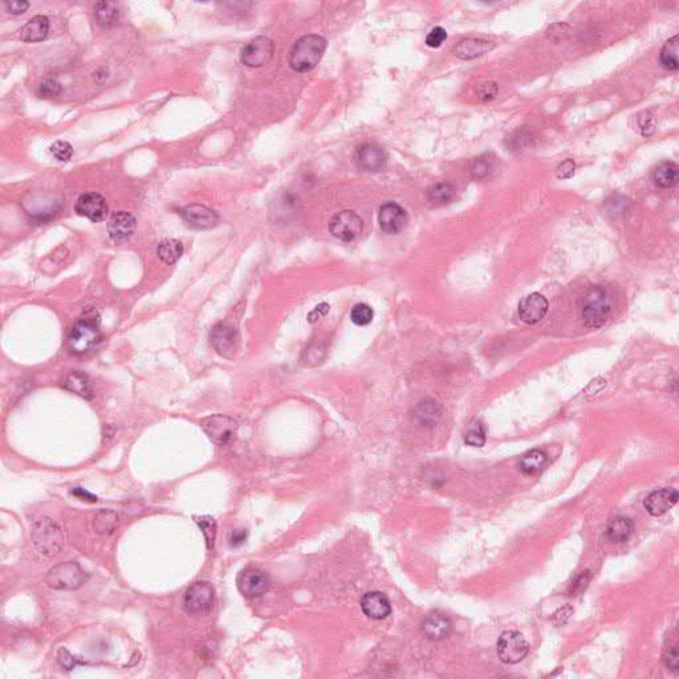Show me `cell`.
<instances>
[{
  "mask_svg": "<svg viewBox=\"0 0 679 679\" xmlns=\"http://www.w3.org/2000/svg\"><path fill=\"white\" fill-rule=\"evenodd\" d=\"M101 339L100 316L95 309H88L70 329L67 346L75 355H85L97 346Z\"/></svg>",
  "mask_w": 679,
  "mask_h": 679,
  "instance_id": "obj_1",
  "label": "cell"
},
{
  "mask_svg": "<svg viewBox=\"0 0 679 679\" xmlns=\"http://www.w3.org/2000/svg\"><path fill=\"white\" fill-rule=\"evenodd\" d=\"M580 315L589 329L604 326L611 315V297L608 289L596 286L588 289L580 299Z\"/></svg>",
  "mask_w": 679,
  "mask_h": 679,
  "instance_id": "obj_2",
  "label": "cell"
},
{
  "mask_svg": "<svg viewBox=\"0 0 679 679\" xmlns=\"http://www.w3.org/2000/svg\"><path fill=\"white\" fill-rule=\"evenodd\" d=\"M326 50V40L319 35H306L300 37L289 56V64L296 72H309L315 68Z\"/></svg>",
  "mask_w": 679,
  "mask_h": 679,
  "instance_id": "obj_3",
  "label": "cell"
},
{
  "mask_svg": "<svg viewBox=\"0 0 679 679\" xmlns=\"http://www.w3.org/2000/svg\"><path fill=\"white\" fill-rule=\"evenodd\" d=\"M35 548L47 558L56 556L64 548L67 536L61 527L51 518H41L36 520L31 532Z\"/></svg>",
  "mask_w": 679,
  "mask_h": 679,
  "instance_id": "obj_4",
  "label": "cell"
},
{
  "mask_svg": "<svg viewBox=\"0 0 679 679\" xmlns=\"http://www.w3.org/2000/svg\"><path fill=\"white\" fill-rule=\"evenodd\" d=\"M88 580L84 569L76 561L55 565L46 576V584L55 591H77Z\"/></svg>",
  "mask_w": 679,
  "mask_h": 679,
  "instance_id": "obj_5",
  "label": "cell"
},
{
  "mask_svg": "<svg viewBox=\"0 0 679 679\" xmlns=\"http://www.w3.org/2000/svg\"><path fill=\"white\" fill-rule=\"evenodd\" d=\"M201 427L208 440L218 446L234 443L238 435V422L223 414L206 417L201 422Z\"/></svg>",
  "mask_w": 679,
  "mask_h": 679,
  "instance_id": "obj_6",
  "label": "cell"
},
{
  "mask_svg": "<svg viewBox=\"0 0 679 679\" xmlns=\"http://www.w3.org/2000/svg\"><path fill=\"white\" fill-rule=\"evenodd\" d=\"M215 600V589L208 581H198L193 584L185 593V611L193 616L204 614L211 611Z\"/></svg>",
  "mask_w": 679,
  "mask_h": 679,
  "instance_id": "obj_7",
  "label": "cell"
},
{
  "mask_svg": "<svg viewBox=\"0 0 679 679\" xmlns=\"http://www.w3.org/2000/svg\"><path fill=\"white\" fill-rule=\"evenodd\" d=\"M529 646L524 636L519 631H504L498 641V656L500 661L507 665H515L523 661L528 654Z\"/></svg>",
  "mask_w": 679,
  "mask_h": 679,
  "instance_id": "obj_8",
  "label": "cell"
},
{
  "mask_svg": "<svg viewBox=\"0 0 679 679\" xmlns=\"http://www.w3.org/2000/svg\"><path fill=\"white\" fill-rule=\"evenodd\" d=\"M273 52L275 47L271 40L266 36H259L243 47L240 60L246 67L260 68L271 61Z\"/></svg>",
  "mask_w": 679,
  "mask_h": 679,
  "instance_id": "obj_9",
  "label": "cell"
},
{
  "mask_svg": "<svg viewBox=\"0 0 679 679\" xmlns=\"http://www.w3.org/2000/svg\"><path fill=\"white\" fill-rule=\"evenodd\" d=\"M271 581L268 575L257 568H247L242 571L237 578L239 592L247 598H255L267 593Z\"/></svg>",
  "mask_w": 679,
  "mask_h": 679,
  "instance_id": "obj_10",
  "label": "cell"
},
{
  "mask_svg": "<svg viewBox=\"0 0 679 679\" xmlns=\"http://www.w3.org/2000/svg\"><path fill=\"white\" fill-rule=\"evenodd\" d=\"M362 221L353 211L337 213L329 222V231L342 242H352L362 233Z\"/></svg>",
  "mask_w": 679,
  "mask_h": 679,
  "instance_id": "obj_11",
  "label": "cell"
},
{
  "mask_svg": "<svg viewBox=\"0 0 679 679\" xmlns=\"http://www.w3.org/2000/svg\"><path fill=\"white\" fill-rule=\"evenodd\" d=\"M210 340L214 349L221 356L233 358L238 351L240 336L235 326L227 323H219L213 328Z\"/></svg>",
  "mask_w": 679,
  "mask_h": 679,
  "instance_id": "obj_12",
  "label": "cell"
},
{
  "mask_svg": "<svg viewBox=\"0 0 679 679\" xmlns=\"http://www.w3.org/2000/svg\"><path fill=\"white\" fill-rule=\"evenodd\" d=\"M181 215L187 226L194 230H210L219 222L218 213L204 204H190L181 211Z\"/></svg>",
  "mask_w": 679,
  "mask_h": 679,
  "instance_id": "obj_13",
  "label": "cell"
},
{
  "mask_svg": "<svg viewBox=\"0 0 679 679\" xmlns=\"http://www.w3.org/2000/svg\"><path fill=\"white\" fill-rule=\"evenodd\" d=\"M408 214L400 204L389 202L381 206L378 213V223L384 233L398 234L408 224Z\"/></svg>",
  "mask_w": 679,
  "mask_h": 679,
  "instance_id": "obj_14",
  "label": "cell"
},
{
  "mask_svg": "<svg viewBox=\"0 0 679 679\" xmlns=\"http://www.w3.org/2000/svg\"><path fill=\"white\" fill-rule=\"evenodd\" d=\"M75 211L79 215L88 218L89 221L97 223V222L104 221L106 218L108 204H106L105 198L100 194L86 193L77 199L76 206H75Z\"/></svg>",
  "mask_w": 679,
  "mask_h": 679,
  "instance_id": "obj_15",
  "label": "cell"
},
{
  "mask_svg": "<svg viewBox=\"0 0 679 679\" xmlns=\"http://www.w3.org/2000/svg\"><path fill=\"white\" fill-rule=\"evenodd\" d=\"M136 218L128 211H117L112 214L108 222L109 238L116 244L128 242L136 230Z\"/></svg>",
  "mask_w": 679,
  "mask_h": 679,
  "instance_id": "obj_16",
  "label": "cell"
},
{
  "mask_svg": "<svg viewBox=\"0 0 679 679\" xmlns=\"http://www.w3.org/2000/svg\"><path fill=\"white\" fill-rule=\"evenodd\" d=\"M549 303L542 293L533 292L519 303V316L527 324L540 323L548 313Z\"/></svg>",
  "mask_w": 679,
  "mask_h": 679,
  "instance_id": "obj_17",
  "label": "cell"
},
{
  "mask_svg": "<svg viewBox=\"0 0 679 679\" xmlns=\"http://www.w3.org/2000/svg\"><path fill=\"white\" fill-rule=\"evenodd\" d=\"M356 162L360 169L364 171L377 173L385 169L386 153L377 144H365L360 146L356 152Z\"/></svg>",
  "mask_w": 679,
  "mask_h": 679,
  "instance_id": "obj_18",
  "label": "cell"
},
{
  "mask_svg": "<svg viewBox=\"0 0 679 679\" xmlns=\"http://www.w3.org/2000/svg\"><path fill=\"white\" fill-rule=\"evenodd\" d=\"M678 498V491L676 489L665 487L650 493L646 498L644 506L651 516H661L677 504Z\"/></svg>",
  "mask_w": 679,
  "mask_h": 679,
  "instance_id": "obj_19",
  "label": "cell"
},
{
  "mask_svg": "<svg viewBox=\"0 0 679 679\" xmlns=\"http://www.w3.org/2000/svg\"><path fill=\"white\" fill-rule=\"evenodd\" d=\"M453 624L441 611L429 613L422 621V631L431 641H442L451 633Z\"/></svg>",
  "mask_w": 679,
  "mask_h": 679,
  "instance_id": "obj_20",
  "label": "cell"
},
{
  "mask_svg": "<svg viewBox=\"0 0 679 679\" xmlns=\"http://www.w3.org/2000/svg\"><path fill=\"white\" fill-rule=\"evenodd\" d=\"M361 609L372 620H384L391 616V601L381 592H369L361 598Z\"/></svg>",
  "mask_w": 679,
  "mask_h": 679,
  "instance_id": "obj_21",
  "label": "cell"
},
{
  "mask_svg": "<svg viewBox=\"0 0 679 679\" xmlns=\"http://www.w3.org/2000/svg\"><path fill=\"white\" fill-rule=\"evenodd\" d=\"M48 32H50L48 17L37 15L23 26L20 31V39L26 43H37V41H43L48 36Z\"/></svg>",
  "mask_w": 679,
  "mask_h": 679,
  "instance_id": "obj_22",
  "label": "cell"
},
{
  "mask_svg": "<svg viewBox=\"0 0 679 679\" xmlns=\"http://www.w3.org/2000/svg\"><path fill=\"white\" fill-rule=\"evenodd\" d=\"M634 533V523L624 516L611 519L607 526V539L611 543H625Z\"/></svg>",
  "mask_w": 679,
  "mask_h": 679,
  "instance_id": "obj_23",
  "label": "cell"
},
{
  "mask_svg": "<svg viewBox=\"0 0 679 679\" xmlns=\"http://www.w3.org/2000/svg\"><path fill=\"white\" fill-rule=\"evenodd\" d=\"M495 44L493 41L483 40V39H464L459 41L458 46L455 47V55L463 59V60H470L479 57L489 51H491Z\"/></svg>",
  "mask_w": 679,
  "mask_h": 679,
  "instance_id": "obj_24",
  "label": "cell"
},
{
  "mask_svg": "<svg viewBox=\"0 0 679 679\" xmlns=\"http://www.w3.org/2000/svg\"><path fill=\"white\" fill-rule=\"evenodd\" d=\"M678 165L670 161L660 164L653 171V181L661 188H671L678 184Z\"/></svg>",
  "mask_w": 679,
  "mask_h": 679,
  "instance_id": "obj_25",
  "label": "cell"
},
{
  "mask_svg": "<svg viewBox=\"0 0 679 679\" xmlns=\"http://www.w3.org/2000/svg\"><path fill=\"white\" fill-rule=\"evenodd\" d=\"M64 388L85 400L93 398V388L88 375L81 372H70L64 380Z\"/></svg>",
  "mask_w": 679,
  "mask_h": 679,
  "instance_id": "obj_26",
  "label": "cell"
},
{
  "mask_svg": "<svg viewBox=\"0 0 679 679\" xmlns=\"http://www.w3.org/2000/svg\"><path fill=\"white\" fill-rule=\"evenodd\" d=\"M119 524V513L113 509H101L95 515L93 529L99 535H112Z\"/></svg>",
  "mask_w": 679,
  "mask_h": 679,
  "instance_id": "obj_27",
  "label": "cell"
},
{
  "mask_svg": "<svg viewBox=\"0 0 679 679\" xmlns=\"http://www.w3.org/2000/svg\"><path fill=\"white\" fill-rule=\"evenodd\" d=\"M548 457L542 450H531L520 459V470L527 475H538L547 467Z\"/></svg>",
  "mask_w": 679,
  "mask_h": 679,
  "instance_id": "obj_28",
  "label": "cell"
},
{
  "mask_svg": "<svg viewBox=\"0 0 679 679\" xmlns=\"http://www.w3.org/2000/svg\"><path fill=\"white\" fill-rule=\"evenodd\" d=\"M184 254V246L177 239H166L161 242L157 247V255L165 264L177 263Z\"/></svg>",
  "mask_w": 679,
  "mask_h": 679,
  "instance_id": "obj_29",
  "label": "cell"
},
{
  "mask_svg": "<svg viewBox=\"0 0 679 679\" xmlns=\"http://www.w3.org/2000/svg\"><path fill=\"white\" fill-rule=\"evenodd\" d=\"M660 61L661 66L666 70H678V36H673L669 39L660 55Z\"/></svg>",
  "mask_w": 679,
  "mask_h": 679,
  "instance_id": "obj_30",
  "label": "cell"
},
{
  "mask_svg": "<svg viewBox=\"0 0 679 679\" xmlns=\"http://www.w3.org/2000/svg\"><path fill=\"white\" fill-rule=\"evenodd\" d=\"M440 417H441V406L433 400H424L422 402H420V405L415 409V418L424 426L435 424L440 420Z\"/></svg>",
  "mask_w": 679,
  "mask_h": 679,
  "instance_id": "obj_31",
  "label": "cell"
},
{
  "mask_svg": "<svg viewBox=\"0 0 679 679\" xmlns=\"http://www.w3.org/2000/svg\"><path fill=\"white\" fill-rule=\"evenodd\" d=\"M95 17L104 27H110L119 19V7L115 1H99L95 6Z\"/></svg>",
  "mask_w": 679,
  "mask_h": 679,
  "instance_id": "obj_32",
  "label": "cell"
},
{
  "mask_svg": "<svg viewBox=\"0 0 679 679\" xmlns=\"http://www.w3.org/2000/svg\"><path fill=\"white\" fill-rule=\"evenodd\" d=\"M493 166H495V157L493 154H483L470 162V173L475 179H482L493 171Z\"/></svg>",
  "mask_w": 679,
  "mask_h": 679,
  "instance_id": "obj_33",
  "label": "cell"
},
{
  "mask_svg": "<svg viewBox=\"0 0 679 679\" xmlns=\"http://www.w3.org/2000/svg\"><path fill=\"white\" fill-rule=\"evenodd\" d=\"M427 194H429L430 202H433L437 206H443V204H449L453 199L454 187L451 186L450 184H444V182L435 184L429 188Z\"/></svg>",
  "mask_w": 679,
  "mask_h": 679,
  "instance_id": "obj_34",
  "label": "cell"
},
{
  "mask_svg": "<svg viewBox=\"0 0 679 679\" xmlns=\"http://www.w3.org/2000/svg\"><path fill=\"white\" fill-rule=\"evenodd\" d=\"M195 522L204 533L207 548L213 549L214 543H215V538H217V522H215V519L211 516H197Z\"/></svg>",
  "mask_w": 679,
  "mask_h": 679,
  "instance_id": "obj_35",
  "label": "cell"
},
{
  "mask_svg": "<svg viewBox=\"0 0 679 679\" xmlns=\"http://www.w3.org/2000/svg\"><path fill=\"white\" fill-rule=\"evenodd\" d=\"M464 442L473 447H483L486 443V430L483 424L478 421L469 424L464 435Z\"/></svg>",
  "mask_w": 679,
  "mask_h": 679,
  "instance_id": "obj_36",
  "label": "cell"
},
{
  "mask_svg": "<svg viewBox=\"0 0 679 679\" xmlns=\"http://www.w3.org/2000/svg\"><path fill=\"white\" fill-rule=\"evenodd\" d=\"M373 316V309L368 304H357L351 312L352 322L358 326H365V325L372 323Z\"/></svg>",
  "mask_w": 679,
  "mask_h": 679,
  "instance_id": "obj_37",
  "label": "cell"
},
{
  "mask_svg": "<svg viewBox=\"0 0 679 679\" xmlns=\"http://www.w3.org/2000/svg\"><path fill=\"white\" fill-rule=\"evenodd\" d=\"M52 155L61 162H67L73 155V148L67 141H57L50 148Z\"/></svg>",
  "mask_w": 679,
  "mask_h": 679,
  "instance_id": "obj_38",
  "label": "cell"
},
{
  "mask_svg": "<svg viewBox=\"0 0 679 679\" xmlns=\"http://www.w3.org/2000/svg\"><path fill=\"white\" fill-rule=\"evenodd\" d=\"M61 90H63L61 84L57 80H55V79H46L40 84V88H39V92H40L41 97H46V99L57 97L61 93Z\"/></svg>",
  "mask_w": 679,
  "mask_h": 679,
  "instance_id": "obj_39",
  "label": "cell"
},
{
  "mask_svg": "<svg viewBox=\"0 0 679 679\" xmlns=\"http://www.w3.org/2000/svg\"><path fill=\"white\" fill-rule=\"evenodd\" d=\"M638 124H640V129L642 132V135L645 137L651 136L656 130V119H654V116L650 113V112H642L640 115V119H638Z\"/></svg>",
  "mask_w": 679,
  "mask_h": 679,
  "instance_id": "obj_40",
  "label": "cell"
},
{
  "mask_svg": "<svg viewBox=\"0 0 679 679\" xmlns=\"http://www.w3.org/2000/svg\"><path fill=\"white\" fill-rule=\"evenodd\" d=\"M447 39V32L442 27H435L430 31V34L426 37V44L431 48H438L441 47L442 43Z\"/></svg>",
  "mask_w": 679,
  "mask_h": 679,
  "instance_id": "obj_41",
  "label": "cell"
},
{
  "mask_svg": "<svg viewBox=\"0 0 679 679\" xmlns=\"http://www.w3.org/2000/svg\"><path fill=\"white\" fill-rule=\"evenodd\" d=\"M575 170H576L575 161L573 159H565L558 166L556 175L559 179H569L575 175Z\"/></svg>",
  "mask_w": 679,
  "mask_h": 679,
  "instance_id": "obj_42",
  "label": "cell"
},
{
  "mask_svg": "<svg viewBox=\"0 0 679 679\" xmlns=\"http://www.w3.org/2000/svg\"><path fill=\"white\" fill-rule=\"evenodd\" d=\"M57 661L59 663L66 669V670H72L75 669L77 665H80V662L77 661V658H75L70 653H69L67 649H60L59 653H57Z\"/></svg>",
  "mask_w": 679,
  "mask_h": 679,
  "instance_id": "obj_43",
  "label": "cell"
},
{
  "mask_svg": "<svg viewBox=\"0 0 679 679\" xmlns=\"http://www.w3.org/2000/svg\"><path fill=\"white\" fill-rule=\"evenodd\" d=\"M476 93L482 100H491L498 93V86L493 83H484L476 88Z\"/></svg>",
  "mask_w": 679,
  "mask_h": 679,
  "instance_id": "obj_44",
  "label": "cell"
},
{
  "mask_svg": "<svg viewBox=\"0 0 679 679\" xmlns=\"http://www.w3.org/2000/svg\"><path fill=\"white\" fill-rule=\"evenodd\" d=\"M4 7L7 10V12L12 14V15H20V14H24L28 8H30V3L28 1H24V0H17V1H6L4 3Z\"/></svg>",
  "mask_w": 679,
  "mask_h": 679,
  "instance_id": "obj_45",
  "label": "cell"
},
{
  "mask_svg": "<svg viewBox=\"0 0 679 679\" xmlns=\"http://www.w3.org/2000/svg\"><path fill=\"white\" fill-rule=\"evenodd\" d=\"M663 662H665V665H666V667H667V669H670V670H673V671H677V670H678L679 656L677 647H671V649L666 653V656H665V658H663Z\"/></svg>",
  "mask_w": 679,
  "mask_h": 679,
  "instance_id": "obj_46",
  "label": "cell"
},
{
  "mask_svg": "<svg viewBox=\"0 0 679 679\" xmlns=\"http://www.w3.org/2000/svg\"><path fill=\"white\" fill-rule=\"evenodd\" d=\"M70 493L76 498H79L80 500H84V502H89V503H96L97 502V496H95L93 493H89V491H85L84 489L81 487H76L73 489Z\"/></svg>",
  "mask_w": 679,
  "mask_h": 679,
  "instance_id": "obj_47",
  "label": "cell"
},
{
  "mask_svg": "<svg viewBox=\"0 0 679 679\" xmlns=\"http://www.w3.org/2000/svg\"><path fill=\"white\" fill-rule=\"evenodd\" d=\"M246 540V532L244 531H239V532H235L231 538V545L237 547V545H240V544L244 543Z\"/></svg>",
  "mask_w": 679,
  "mask_h": 679,
  "instance_id": "obj_48",
  "label": "cell"
}]
</instances>
